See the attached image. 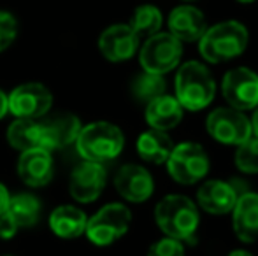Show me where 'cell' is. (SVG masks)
<instances>
[{
    "label": "cell",
    "instance_id": "6da1fadb",
    "mask_svg": "<svg viewBox=\"0 0 258 256\" xmlns=\"http://www.w3.org/2000/svg\"><path fill=\"white\" fill-rule=\"evenodd\" d=\"M155 219L165 237L194 240L201 223V214L191 198L184 195H167L156 204Z\"/></svg>",
    "mask_w": 258,
    "mask_h": 256
},
{
    "label": "cell",
    "instance_id": "7a4b0ae2",
    "mask_svg": "<svg viewBox=\"0 0 258 256\" xmlns=\"http://www.w3.org/2000/svg\"><path fill=\"white\" fill-rule=\"evenodd\" d=\"M249 34L239 21H223L207 28L199 39L201 56L209 63H221L234 60L246 51Z\"/></svg>",
    "mask_w": 258,
    "mask_h": 256
},
{
    "label": "cell",
    "instance_id": "3957f363",
    "mask_svg": "<svg viewBox=\"0 0 258 256\" xmlns=\"http://www.w3.org/2000/svg\"><path fill=\"white\" fill-rule=\"evenodd\" d=\"M216 97V81L201 62H186L176 74V99L183 109L202 111Z\"/></svg>",
    "mask_w": 258,
    "mask_h": 256
},
{
    "label": "cell",
    "instance_id": "277c9868",
    "mask_svg": "<svg viewBox=\"0 0 258 256\" xmlns=\"http://www.w3.org/2000/svg\"><path fill=\"white\" fill-rule=\"evenodd\" d=\"M123 146H125V137L121 130L107 121H95L86 125L76 139L79 156L85 161H93V163L114 160L123 151Z\"/></svg>",
    "mask_w": 258,
    "mask_h": 256
},
{
    "label": "cell",
    "instance_id": "5b68a950",
    "mask_svg": "<svg viewBox=\"0 0 258 256\" xmlns=\"http://www.w3.org/2000/svg\"><path fill=\"white\" fill-rule=\"evenodd\" d=\"M165 163L170 178L184 186L197 185L209 172V156L197 142H183L174 146Z\"/></svg>",
    "mask_w": 258,
    "mask_h": 256
},
{
    "label": "cell",
    "instance_id": "8992f818",
    "mask_svg": "<svg viewBox=\"0 0 258 256\" xmlns=\"http://www.w3.org/2000/svg\"><path fill=\"white\" fill-rule=\"evenodd\" d=\"M183 56V44L169 32H158L146 39L139 53V60L144 72L167 74L176 68Z\"/></svg>",
    "mask_w": 258,
    "mask_h": 256
},
{
    "label": "cell",
    "instance_id": "52a82bcc",
    "mask_svg": "<svg viewBox=\"0 0 258 256\" xmlns=\"http://www.w3.org/2000/svg\"><path fill=\"white\" fill-rule=\"evenodd\" d=\"M132 214L123 204H107L86 223V235L95 246H109L128 232Z\"/></svg>",
    "mask_w": 258,
    "mask_h": 256
},
{
    "label": "cell",
    "instance_id": "ba28073f",
    "mask_svg": "<svg viewBox=\"0 0 258 256\" xmlns=\"http://www.w3.org/2000/svg\"><path fill=\"white\" fill-rule=\"evenodd\" d=\"M206 128L214 140L225 146H239L253 135L251 121L242 111L234 107H218L207 116Z\"/></svg>",
    "mask_w": 258,
    "mask_h": 256
},
{
    "label": "cell",
    "instance_id": "9c48e42d",
    "mask_svg": "<svg viewBox=\"0 0 258 256\" xmlns=\"http://www.w3.org/2000/svg\"><path fill=\"white\" fill-rule=\"evenodd\" d=\"M9 111L16 118L23 120H41L49 113L53 106V95L41 82L20 84L7 97Z\"/></svg>",
    "mask_w": 258,
    "mask_h": 256
},
{
    "label": "cell",
    "instance_id": "30bf717a",
    "mask_svg": "<svg viewBox=\"0 0 258 256\" xmlns=\"http://www.w3.org/2000/svg\"><path fill=\"white\" fill-rule=\"evenodd\" d=\"M221 93L228 107L249 111L258 106V74L248 67H235L225 74Z\"/></svg>",
    "mask_w": 258,
    "mask_h": 256
},
{
    "label": "cell",
    "instance_id": "8fae6325",
    "mask_svg": "<svg viewBox=\"0 0 258 256\" xmlns=\"http://www.w3.org/2000/svg\"><path fill=\"white\" fill-rule=\"evenodd\" d=\"M107 174L102 163L83 161L72 170L69 179V192L81 204L95 202L105 188Z\"/></svg>",
    "mask_w": 258,
    "mask_h": 256
},
{
    "label": "cell",
    "instance_id": "7c38bea8",
    "mask_svg": "<svg viewBox=\"0 0 258 256\" xmlns=\"http://www.w3.org/2000/svg\"><path fill=\"white\" fill-rule=\"evenodd\" d=\"M114 188L125 200L141 204L153 195L155 183L151 174L144 167L136 163L123 165L114 176Z\"/></svg>",
    "mask_w": 258,
    "mask_h": 256
},
{
    "label": "cell",
    "instance_id": "4fadbf2b",
    "mask_svg": "<svg viewBox=\"0 0 258 256\" xmlns=\"http://www.w3.org/2000/svg\"><path fill=\"white\" fill-rule=\"evenodd\" d=\"M99 49L109 62H126L139 49V37L128 25H112L100 35Z\"/></svg>",
    "mask_w": 258,
    "mask_h": 256
},
{
    "label": "cell",
    "instance_id": "5bb4252c",
    "mask_svg": "<svg viewBox=\"0 0 258 256\" xmlns=\"http://www.w3.org/2000/svg\"><path fill=\"white\" fill-rule=\"evenodd\" d=\"M239 195L241 193L237 192L234 183L221 181V179H209V181L202 183L201 188L197 190V202L202 211L213 216H220L232 212Z\"/></svg>",
    "mask_w": 258,
    "mask_h": 256
},
{
    "label": "cell",
    "instance_id": "9a60e30c",
    "mask_svg": "<svg viewBox=\"0 0 258 256\" xmlns=\"http://www.w3.org/2000/svg\"><path fill=\"white\" fill-rule=\"evenodd\" d=\"M169 34L181 42H194L207 30L206 16L194 6H177L169 14Z\"/></svg>",
    "mask_w": 258,
    "mask_h": 256
},
{
    "label": "cell",
    "instance_id": "2e32d148",
    "mask_svg": "<svg viewBox=\"0 0 258 256\" xmlns=\"http://www.w3.org/2000/svg\"><path fill=\"white\" fill-rule=\"evenodd\" d=\"M18 174L21 181L32 188L46 186L53 179L51 153L42 147L23 151L18 160Z\"/></svg>",
    "mask_w": 258,
    "mask_h": 256
},
{
    "label": "cell",
    "instance_id": "e0dca14e",
    "mask_svg": "<svg viewBox=\"0 0 258 256\" xmlns=\"http://www.w3.org/2000/svg\"><path fill=\"white\" fill-rule=\"evenodd\" d=\"M232 225L234 233L242 242H256L258 240V193L244 192L239 195L234 209H232Z\"/></svg>",
    "mask_w": 258,
    "mask_h": 256
},
{
    "label": "cell",
    "instance_id": "ac0fdd59",
    "mask_svg": "<svg viewBox=\"0 0 258 256\" xmlns=\"http://www.w3.org/2000/svg\"><path fill=\"white\" fill-rule=\"evenodd\" d=\"M42 125V147L46 151L61 149L76 142L81 132V121L74 114H60L51 120L41 121Z\"/></svg>",
    "mask_w": 258,
    "mask_h": 256
},
{
    "label": "cell",
    "instance_id": "d6986e66",
    "mask_svg": "<svg viewBox=\"0 0 258 256\" xmlns=\"http://www.w3.org/2000/svg\"><path fill=\"white\" fill-rule=\"evenodd\" d=\"M181 120H183V107L176 97L162 95L146 106V121L155 130L169 132L177 127Z\"/></svg>",
    "mask_w": 258,
    "mask_h": 256
},
{
    "label": "cell",
    "instance_id": "ffe728a7",
    "mask_svg": "<svg viewBox=\"0 0 258 256\" xmlns=\"http://www.w3.org/2000/svg\"><path fill=\"white\" fill-rule=\"evenodd\" d=\"M174 149L172 139L167 132L162 130H146L137 139V153L144 161L153 165H162L169 160Z\"/></svg>",
    "mask_w": 258,
    "mask_h": 256
},
{
    "label": "cell",
    "instance_id": "44dd1931",
    "mask_svg": "<svg viewBox=\"0 0 258 256\" xmlns=\"http://www.w3.org/2000/svg\"><path fill=\"white\" fill-rule=\"evenodd\" d=\"M86 214L72 205H60L49 216V226L61 239H76L86 230Z\"/></svg>",
    "mask_w": 258,
    "mask_h": 256
},
{
    "label": "cell",
    "instance_id": "7402d4cb",
    "mask_svg": "<svg viewBox=\"0 0 258 256\" xmlns=\"http://www.w3.org/2000/svg\"><path fill=\"white\" fill-rule=\"evenodd\" d=\"M7 140L18 151H28L42 147V125L41 120H23L18 118L7 128ZM44 149V147H42Z\"/></svg>",
    "mask_w": 258,
    "mask_h": 256
},
{
    "label": "cell",
    "instance_id": "603a6c76",
    "mask_svg": "<svg viewBox=\"0 0 258 256\" xmlns=\"http://www.w3.org/2000/svg\"><path fill=\"white\" fill-rule=\"evenodd\" d=\"M7 211L14 218L16 225L20 228H30L37 223L39 214H41V204L30 193H20L9 198Z\"/></svg>",
    "mask_w": 258,
    "mask_h": 256
},
{
    "label": "cell",
    "instance_id": "cb8c5ba5",
    "mask_svg": "<svg viewBox=\"0 0 258 256\" xmlns=\"http://www.w3.org/2000/svg\"><path fill=\"white\" fill-rule=\"evenodd\" d=\"M165 90H167V82L163 79V75L151 74V72H141L132 81V86H130V92H132L134 99L139 104H146V106L151 100L165 95Z\"/></svg>",
    "mask_w": 258,
    "mask_h": 256
},
{
    "label": "cell",
    "instance_id": "d4e9b609",
    "mask_svg": "<svg viewBox=\"0 0 258 256\" xmlns=\"http://www.w3.org/2000/svg\"><path fill=\"white\" fill-rule=\"evenodd\" d=\"M163 18L160 9L155 6H141L134 11L132 18H130L128 27L136 32L137 37H151V35L158 34L162 28Z\"/></svg>",
    "mask_w": 258,
    "mask_h": 256
},
{
    "label": "cell",
    "instance_id": "484cf974",
    "mask_svg": "<svg viewBox=\"0 0 258 256\" xmlns=\"http://www.w3.org/2000/svg\"><path fill=\"white\" fill-rule=\"evenodd\" d=\"M235 167L244 174H258V137L251 135L235 151Z\"/></svg>",
    "mask_w": 258,
    "mask_h": 256
},
{
    "label": "cell",
    "instance_id": "4316f807",
    "mask_svg": "<svg viewBox=\"0 0 258 256\" xmlns=\"http://www.w3.org/2000/svg\"><path fill=\"white\" fill-rule=\"evenodd\" d=\"M18 34V23L14 16L6 11H0V53L6 51Z\"/></svg>",
    "mask_w": 258,
    "mask_h": 256
},
{
    "label": "cell",
    "instance_id": "83f0119b",
    "mask_svg": "<svg viewBox=\"0 0 258 256\" xmlns=\"http://www.w3.org/2000/svg\"><path fill=\"white\" fill-rule=\"evenodd\" d=\"M148 256H184V246L181 240L163 237L150 247Z\"/></svg>",
    "mask_w": 258,
    "mask_h": 256
},
{
    "label": "cell",
    "instance_id": "f1b7e54d",
    "mask_svg": "<svg viewBox=\"0 0 258 256\" xmlns=\"http://www.w3.org/2000/svg\"><path fill=\"white\" fill-rule=\"evenodd\" d=\"M18 228H20V226L16 225L14 218L6 209V211L0 214V237H2V239H13V237L16 235Z\"/></svg>",
    "mask_w": 258,
    "mask_h": 256
},
{
    "label": "cell",
    "instance_id": "f546056e",
    "mask_svg": "<svg viewBox=\"0 0 258 256\" xmlns=\"http://www.w3.org/2000/svg\"><path fill=\"white\" fill-rule=\"evenodd\" d=\"M9 198H11V195L7 192V188L0 183V214H2L7 209V205H9Z\"/></svg>",
    "mask_w": 258,
    "mask_h": 256
},
{
    "label": "cell",
    "instance_id": "4dcf8cb0",
    "mask_svg": "<svg viewBox=\"0 0 258 256\" xmlns=\"http://www.w3.org/2000/svg\"><path fill=\"white\" fill-rule=\"evenodd\" d=\"M7 111H9V106H7V95L0 90V120L6 116Z\"/></svg>",
    "mask_w": 258,
    "mask_h": 256
},
{
    "label": "cell",
    "instance_id": "1f68e13d",
    "mask_svg": "<svg viewBox=\"0 0 258 256\" xmlns=\"http://www.w3.org/2000/svg\"><path fill=\"white\" fill-rule=\"evenodd\" d=\"M251 130H253V135L258 137V106L255 107V113H253V118L251 120Z\"/></svg>",
    "mask_w": 258,
    "mask_h": 256
},
{
    "label": "cell",
    "instance_id": "d6a6232c",
    "mask_svg": "<svg viewBox=\"0 0 258 256\" xmlns=\"http://www.w3.org/2000/svg\"><path fill=\"white\" fill-rule=\"evenodd\" d=\"M228 256H253L249 251H246V249H234V251H230L228 253Z\"/></svg>",
    "mask_w": 258,
    "mask_h": 256
},
{
    "label": "cell",
    "instance_id": "836d02e7",
    "mask_svg": "<svg viewBox=\"0 0 258 256\" xmlns=\"http://www.w3.org/2000/svg\"><path fill=\"white\" fill-rule=\"evenodd\" d=\"M237 2H241V4H253L255 0H237Z\"/></svg>",
    "mask_w": 258,
    "mask_h": 256
},
{
    "label": "cell",
    "instance_id": "e575fe53",
    "mask_svg": "<svg viewBox=\"0 0 258 256\" xmlns=\"http://www.w3.org/2000/svg\"><path fill=\"white\" fill-rule=\"evenodd\" d=\"M184 2H194V0H184Z\"/></svg>",
    "mask_w": 258,
    "mask_h": 256
},
{
    "label": "cell",
    "instance_id": "d590c367",
    "mask_svg": "<svg viewBox=\"0 0 258 256\" xmlns=\"http://www.w3.org/2000/svg\"><path fill=\"white\" fill-rule=\"evenodd\" d=\"M7 256H9V254H7Z\"/></svg>",
    "mask_w": 258,
    "mask_h": 256
}]
</instances>
